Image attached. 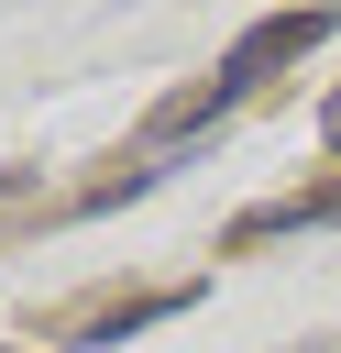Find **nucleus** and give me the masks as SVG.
<instances>
[{
  "label": "nucleus",
  "mask_w": 341,
  "mask_h": 353,
  "mask_svg": "<svg viewBox=\"0 0 341 353\" xmlns=\"http://www.w3.org/2000/svg\"><path fill=\"white\" fill-rule=\"evenodd\" d=\"M308 221H341V188H308V199H275V210H242L231 243H264V232H308Z\"/></svg>",
  "instance_id": "nucleus-3"
},
{
  "label": "nucleus",
  "mask_w": 341,
  "mask_h": 353,
  "mask_svg": "<svg viewBox=\"0 0 341 353\" xmlns=\"http://www.w3.org/2000/svg\"><path fill=\"white\" fill-rule=\"evenodd\" d=\"M198 287H121V298H88V309H66L55 320V342L66 353H88V342H121V331H143V320H176Z\"/></svg>",
  "instance_id": "nucleus-2"
},
{
  "label": "nucleus",
  "mask_w": 341,
  "mask_h": 353,
  "mask_svg": "<svg viewBox=\"0 0 341 353\" xmlns=\"http://www.w3.org/2000/svg\"><path fill=\"white\" fill-rule=\"evenodd\" d=\"M319 143H330V154H341V88H330V99H319Z\"/></svg>",
  "instance_id": "nucleus-4"
},
{
  "label": "nucleus",
  "mask_w": 341,
  "mask_h": 353,
  "mask_svg": "<svg viewBox=\"0 0 341 353\" xmlns=\"http://www.w3.org/2000/svg\"><path fill=\"white\" fill-rule=\"evenodd\" d=\"M319 33H330V11H319V0H308V11H264V22H253V33H242V44H231L187 99H165V110H154V143H187V132H209L220 110H242V99H253L275 66H297Z\"/></svg>",
  "instance_id": "nucleus-1"
}]
</instances>
